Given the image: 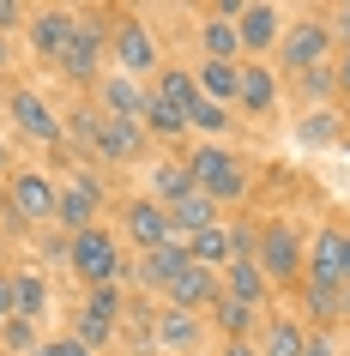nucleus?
I'll use <instances>...</instances> for the list:
<instances>
[{"label": "nucleus", "mask_w": 350, "mask_h": 356, "mask_svg": "<svg viewBox=\"0 0 350 356\" xmlns=\"http://www.w3.org/2000/svg\"><path fill=\"white\" fill-rule=\"evenodd\" d=\"M0 320H13V272H0Z\"/></svg>", "instance_id": "obj_41"}, {"label": "nucleus", "mask_w": 350, "mask_h": 356, "mask_svg": "<svg viewBox=\"0 0 350 356\" xmlns=\"http://www.w3.org/2000/svg\"><path fill=\"white\" fill-rule=\"evenodd\" d=\"M55 206H61V181L55 175H42V169H13V181H6V218L24 229H42L55 224Z\"/></svg>", "instance_id": "obj_4"}, {"label": "nucleus", "mask_w": 350, "mask_h": 356, "mask_svg": "<svg viewBox=\"0 0 350 356\" xmlns=\"http://www.w3.org/2000/svg\"><path fill=\"white\" fill-rule=\"evenodd\" d=\"M31 24V6H19V0H0V37H13V31H24Z\"/></svg>", "instance_id": "obj_38"}, {"label": "nucleus", "mask_w": 350, "mask_h": 356, "mask_svg": "<svg viewBox=\"0 0 350 356\" xmlns=\"http://www.w3.org/2000/svg\"><path fill=\"white\" fill-rule=\"evenodd\" d=\"M13 67V37H0V73Z\"/></svg>", "instance_id": "obj_43"}, {"label": "nucleus", "mask_w": 350, "mask_h": 356, "mask_svg": "<svg viewBox=\"0 0 350 356\" xmlns=\"http://www.w3.org/2000/svg\"><path fill=\"white\" fill-rule=\"evenodd\" d=\"M109 60H115V73H127V79H151L157 73V31H151L139 13H115Z\"/></svg>", "instance_id": "obj_6"}, {"label": "nucleus", "mask_w": 350, "mask_h": 356, "mask_svg": "<svg viewBox=\"0 0 350 356\" xmlns=\"http://www.w3.org/2000/svg\"><path fill=\"white\" fill-rule=\"evenodd\" d=\"M230 127H236V121H230V109H223V103H212V97H200V103L187 109V133H200V139H212V145H218Z\"/></svg>", "instance_id": "obj_32"}, {"label": "nucleus", "mask_w": 350, "mask_h": 356, "mask_svg": "<svg viewBox=\"0 0 350 356\" xmlns=\"http://www.w3.org/2000/svg\"><path fill=\"white\" fill-rule=\"evenodd\" d=\"M121 242H133L139 254H151V248H164L169 236H175V224H169V211L151 200V193H139V200H127L121 206V229H115Z\"/></svg>", "instance_id": "obj_13"}, {"label": "nucleus", "mask_w": 350, "mask_h": 356, "mask_svg": "<svg viewBox=\"0 0 350 356\" xmlns=\"http://www.w3.org/2000/svg\"><path fill=\"white\" fill-rule=\"evenodd\" d=\"M320 19H326V31H332V49H344V55H350V0H338V6H326Z\"/></svg>", "instance_id": "obj_36"}, {"label": "nucleus", "mask_w": 350, "mask_h": 356, "mask_svg": "<svg viewBox=\"0 0 350 356\" xmlns=\"http://www.w3.org/2000/svg\"><path fill=\"white\" fill-rule=\"evenodd\" d=\"M218 278H223V296H236V302H248V308L266 314V302H272V278L260 272V260H230Z\"/></svg>", "instance_id": "obj_20"}, {"label": "nucleus", "mask_w": 350, "mask_h": 356, "mask_svg": "<svg viewBox=\"0 0 350 356\" xmlns=\"http://www.w3.org/2000/svg\"><path fill=\"white\" fill-rule=\"evenodd\" d=\"M296 290H302V314H308L320 332L350 320V284H308V278H302Z\"/></svg>", "instance_id": "obj_17"}, {"label": "nucleus", "mask_w": 350, "mask_h": 356, "mask_svg": "<svg viewBox=\"0 0 350 356\" xmlns=\"http://www.w3.org/2000/svg\"><path fill=\"white\" fill-rule=\"evenodd\" d=\"M296 91H302V103H308V109H332L338 79H332V67H314V73H296Z\"/></svg>", "instance_id": "obj_34"}, {"label": "nucleus", "mask_w": 350, "mask_h": 356, "mask_svg": "<svg viewBox=\"0 0 350 356\" xmlns=\"http://www.w3.org/2000/svg\"><path fill=\"white\" fill-rule=\"evenodd\" d=\"M338 133H344L338 109H302V121H296V145H302V151H326V145H338Z\"/></svg>", "instance_id": "obj_26"}, {"label": "nucleus", "mask_w": 350, "mask_h": 356, "mask_svg": "<svg viewBox=\"0 0 350 356\" xmlns=\"http://www.w3.org/2000/svg\"><path fill=\"white\" fill-rule=\"evenodd\" d=\"M97 211H103V181H97L91 169H79L73 181H61L55 224L67 229V236H85V229H97Z\"/></svg>", "instance_id": "obj_10"}, {"label": "nucleus", "mask_w": 350, "mask_h": 356, "mask_svg": "<svg viewBox=\"0 0 350 356\" xmlns=\"http://www.w3.org/2000/svg\"><path fill=\"white\" fill-rule=\"evenodd\" d=\"M67 266L79 272L85 290H91V284H121L133 272V266H127V248H121V236H115L109 224L85 229V236H67Z\"/></svg>", "instance_id": "obj_2"}, {"label": "nucleus", "mask_w": 350, "mask_h": 356, "mask_svg": "<svg viewBox=\"0 0 350 356\" xmlns=\"http://www.w3.org/2000/svg\"><path fill=\"white\" fill-rule=\"evenodd\" d=\"M6 115H13V127H19L24 139H37V145H61V139H67V121H61V115L49 109V97L31 91V85H13V91H6Z\"/></svg>", "instance_id": "obj_9"}, {"label": "nucleus", "mask_w": 350, "mask_h": 356, "mask_svg": "<svg viewBox=\"0 0 350 356\" xmlns=\"http://www.w3.org/2000/svg\"><path fill=\"white\" fill-rule=\"evenodd\" d=\"M37 344H42L37 320H19V314L0 320V350H6V356H37Z\"/></svg>", "instance_id": "obj_35"}, {"label": "nucleus", "mask_w": 350, "mask_h": 356, "mask_svg": "<svg viewBox=\"0 0 350 356\" xmlns=\"http://www.w3.org/2000/svg\"><path fill=\"white\" fill-rule=\"evenodd\" d=\"M302 260H308L302 229L284 224V218H266L260 224V272L272 278V290H296L302 284Z\"/></svg>", "instance_id": "obj_3"}, {"label": "nucleus", "mask_w": 350, "mask_h": 356, "mask_svg": "<svg viewBox=\"0 0 350 356\" xmlns=\"http://www.w3.org/2000/svg\"><path fill=\"white\" fill-rule=\"evenodd\" d=\"M0 218H6V181H0Z\"/></svg>", "instance_id": "obj_45"}, {"label": "nucleus", "mask_w": 350, "mask_h": 356, "mask_svg": "<svg viewBox=\"0 0 350 356\" xmlns=\"http://www.w3.org/2000/svg\"><path fill=\"white\" fill-rule=\"evenodd\" d=\"M187 193H193V175H187V163L182 157H169V163H157L151 169V200H157V206H175V200H187Z\"/></svg>", "instance_id": "obj_29"}, {"label": "nucleus", "mask_w": 350, "mask_h": 356, "mask_svg": "<svg viewBox=\"0 0 350 356\" xmlns=\"http://www.w3.org/2000/svg\"><path fill=\"white\" fill-rule=\"evenodd\" d=\"M218 356H260V344H254V338H248V344H223Z\"/></svg>", "instance_id": "obj_42"}, {"label": "nucleus", "mask_w": 350, "mask_h": 356, "mask_svg": "<svg viewBox=\"0 0 350 356\" xmlns=\"http://www.w3.org/2000/svg\"><path fill=\"white\" fill-rule=\"evenodd\" d=\"M13 314L19 320H42L49 314V284L37 272H13Z\"/></svg>", "instance_id": "obj_31"}, {"label": "nucleus", "mask_w": 350, "mask_h": 356, "mask_svg": "<svg viewBox=\"0 0 350 356\" xmlns=\"http://www.w3.org/2000/svg\"><path fill=\"white\" fill-rule=\"evenodd\" d=\"M223 296V278L212 272V266H193L187 260L175 278H169V290H164V302L169 308H187V314H212V302Z\"/></svg>", "instance_id": "obj_14"}, {"label": "nucleus", "mask_w": 350, "mask_h": 356, "mask_svg": "<svg viewBox=\"0 0 350 356\" xmlns=\"http://www.w3.org/2000/svg\"><path fill=\"white\" fill-rule=\"evenodd\" d=\"M103 55H109V24H103V13H79V31H73L67 55H61L55 67H61L67 85H97V79L109 73Z\"/></svg>", "instance_id": "obj_5"}, {"label": "nucleus", "mask_w": 350, "mask_h": 356, "mask_svg": "<svg viewBox=\"0 0 350 356\" xmlns=\"http://www.w3.org/2000/svg\"><path fill=\"white\" fill-rule=\"evenodd\" d=\"M332 79H338V97H350V55L332 60Z\"/></svg>", "instance_id": "obj_40"}, {"label": "nucleus", "mask_w": 350, "mask_h": 356, "mask_svg": "<svg viewBox=\"0 0 350 356\" xmlns=\"http://www.w3.org/2000/svg\"><path fill=\"white\" fill-rule=\"evenodd\" d=\"M73 31H79V13H73V6H37L31 24H24V42H31V55H37V60L55 67V60L67 55Z\"/></svg>", "instance_id": "obj_12"}, {"label": "nucleus", "mask_w": 350, "mask_h": 356, "mask_svg": "<svg viewBox=\"0 0 350 356\" xmlns=\"http://www.w3.org/2000/svg\"><path fill=\"white\" fill-rule=\"evenodd\" d=\"M0 181H13V169H6V151H0Z\"/></svg>", "instance_id": "obj_44"}, {"label": "nucleus", "mask_w": 350, "mask_h": 356, "mask_svg": "<svg viewBox=\"0 0 350 356\" xmlns=\"http://www.w3.org/2000/svg\"><path fill=\"white\" fill-rule=\"evenodd\" d=\"M169 224H175V236H200V229H212V224H223V206L212 200V193H187V200H175L169 206Z\"/></svg>", "instance_id": "obj_22"}, {"label": "nucleus", "mask_w": 350, "mask_h": 356, "mask_svg": "<svg viewBox=\"0 0 350 356\" xmlns=\"http://www.w3.org/2000/svg\"><path fill=\"white\" fill-rule=\"evenodd\" d=\"M187 260L223 272V266H230V224H212V229H200V236H187Z\"/></svg>", "instance_id": "obj_30"}, {"label": "nucleus", "mask_w": 350, "mask_h": 356, "mask_svg": "<svg viewBox=\"0 0 350 356\" xmlns=\"http://www.w3.org/2000/svg\"><path fill=\"white\" fill-rule=\"evenodd\" d=\"M302 344H308V320H296V314L260 320V356H302Z\"/></svg>", "instance_id": "obj_21"}, {"label": "nucleus", "mask_w": 350, "mask_h": 356, "mask_svg": "<svg viewBox=\"0 0 350 356\" xmlns=\"http://www.w3.org/2000/svg\"><path fill=\"white\" fill-rule=\"evenodd\" d=\"M37 356H97V350H85L73 332H61V338H42L37 344Z\"/></svg>", "instance_id": "obj_37"}, {"label": "nucleus", "mask_w": 350, "mask_h": 356, "mask_svg": "<svg viewBox=\"0 0 350 356\" xmlns=\"http://www.w3.org/2000/svg\"><path fill=\"white\" fill-rule=\"evenodd\" d=\"M302 278L308 284H350V229L320 224L308 236V260H302Z\"/></svg>", "instance_id": "obj_8"}, {"label": "nucleus", "mask_w": 350, "mask_h": 356, "mask_svg": "<svg viewBox=\"0 0 350 356\" xmlns=\"http://www.w3.org/2000/svg\"><path fill=\"white\" fill-rule=\"evenodd\" d=\"M187 175H193V188L212 193L218 206H241L248 200V169H241V157L230 145H212V139H200V145L182 157Z\"/></svg>", "instance_id": "obj_1"}, {"label": "nucleus", "mask_w": 350, "mask_h": 356, "mask_svg": "<svg viewBox=\"0 0 350 356\" xmlns=\"http://www.w3.org/2000/svg\"><path fill=\"white\" fill-rule=\"evenodd\" d=\"M151 91L164 97L169 109H193V103H200V79H193V67H157V85H151Z\"/></svg>", "instance_id": "obj_28"}, {"label": "nucleus", "mask_w": 350, "mask_h": 356, "mask_svg": "<svg viewBox=\"0 0 350 356\" xmlns=\"http://www.w3.org/2000/svg\"><path fill=\"white\" fill-rule=\"evenodd\" d=\"M205 320L223 332V344H248V338H254V326H260V308H248V302H236V296H218Z\"/></svg>", "instance_id": "obj_23"}, {"label": "nucleus", "mask_w": 350, "mask_h": 356, "mask_svg": "<svg viewBox=\"0 0 350 356\" xmlns=\"http://www.w3.org/2000/svg\"><path fill=\"white\" fill-rule=\"evenodd\" d=\"M139 127H145V133H157V139H182V133H187V115H182V109H169L164 97L151 91V103H145V121H139Z\"/></svg>", "instance_id": "obj_33"}, {"label": "nucleus", "mask_w": 350, "mask_h": 356, "mask_svg": "<svg viewBox=\"0 0 350 356\" xmlns=\"http://www.w3.org/2000/svg\"><path fill=\"white\" fill-rule=\"evenodd\" d=\"M302 356H338V344H332V332H320V326H308V344H302Z\"/></svg>", "instance_id": "obj_39"}, {"label": "nucleus", "mask_w": 350, "mask_h": 356, "mask_svg": "<svg viewBox=\"0 0 350 356\" xmlns=\"http://www.w3.org/2000/svg\"><path fill=\"white\" fill-rule=\"evenodd\" d=\"M151 344L169 356H193L205 344V314H187V308H164L151 314Z\"/></svg>", "instance_id": "obj_15"}, {"label": "nucleus", "mask_w": 350, "mask_h": 356, "mask_svg": "<svg viewBox=\"0 0 350 356\" xmlns=\"http://www.w3.org/2000/svg\"><path fill=\"white\" fill-rule=\"evenodd\" d=\"M187 266V236H169L164 248H151V254H139L133 260V278L145 284V290H169V278Z\"/></svg>", "instance_id": "obj_19"}, {"label": "nucleus", "mask_w": 350, "mask_h": 356, "mask_svg": "<svg viewBox=\"0 0 350 356\" xmlns=\"http://www.w3.org/2000/svg\"><path fill=\"white\" fill-rule=\"evenodd\" d=\"M145 103H151L145 79H127V73H103L97 79V109L115 115V121H145Z\"/></svg>", "instance_id": "obj_16"}, {"label": "nucleus", "mask_w": 350, "mask_h": 356, "mask_svg": "<svg viewBox=\"0 0 350 356\" xmlns=\"http://www.w3.org/2000/svg\"><path fill=\"white\" fill-rule=\"evenodd\" d=\"M236 109H248L254 121H266V115L278 109V67H266V60H241V91H236Z\"/></svg>", "instance_id": "obj_18"}, {"label": "nucleus", "mask_w": 350, "mask_h": 356, "mask_svg": "<svg viewBox=\"0 0 350 356\" xmlns=\"http://www.w3.org/2000/svg\"><path fill=\"white\" fill-rule=\"evenodd\" d=\"M278 37H284V6H272V0H248V6H236V42H241V55H248V60L272 55Z\"/></svg>", "instance_id": "obj_11"}, {"label": "nucleus", "mask_w": 350, "mask_h": 356, "mask_svg": "<svg viewBox=\"0 0 350 356\" xmlns=\"http://www.w3.org/2000/svg\"><path fill=\"white\" fill-rule=\"evenodd\" d=\"M193 79H200V97H212V103H236V91H241V60H200L193 67Z\"/></svg>", "instance_id": "obj_24"}, {"label": "nucleus", "mask_w": 350, "mask_h": 356, "mask_svg": "<svg viewBox=\"0 0 350 356\" xmlns=\"http://www.w3.org/2000/svg\"><path fill=\"white\" fill-rule=\"evenodd\" d=\"M79 314L97 320V326H109V332H121V314H127V296H121V284H91Z\"/></svg>", "instance_id": "obj_27"}, {"label": "nucleus", "mask_w": 350, "mask_h": 356, "mask_svg": "<svg viewBox=\"0 0 350 356\" xmlns=\"http://www.w3.org/2000/svg\"><path fill=\"white\" fill-rule=\"evenodd\" d=\"M200 55H205V60H241L236 19H230V13H205V24H200Z\"/></svg>", "instance_id": "obj_25"}, {"label": "nucleus", "mask_w": 350, "mask_h": 356, "mask_svg": "<svg viewBox=\"0 0 350 356\" xmlns=\"http://www.w3.org/2000/svg\"><path fill=\"white\" fill-rule=\"evenodd\" d=\"M278 73H314V67H332V31L326 19H302V24H284V37H278Z\"/></svg>", "instance_id": "obj_7"}]
</instances>
